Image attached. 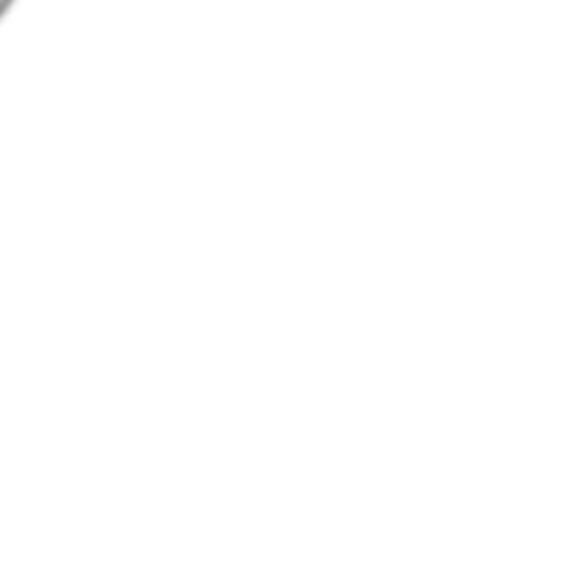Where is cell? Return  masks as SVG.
Masks as SVG:
<instances>
[{"mask_svg":"<svg viewBox=\"0 0 569 569\" xmlns=\"http://www.w3.org/2000/svg\"><path fill=\"white\" fill-rule=\"evenodd\" d=\"M9 4V0H0V13H2V9Z\"/></svg>","mask_w":569,"mask_h":569,"instance_id":"6da1fadb","label":"cell"}]
</instances>
